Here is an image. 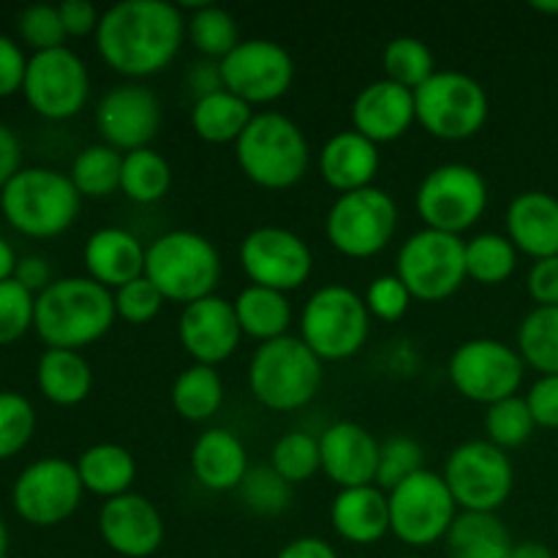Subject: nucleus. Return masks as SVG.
<instances>
[{
  "label": "nucleus",
  "instance_id": "40",
  "mask_svg": "<svg viewBox=\"0 0 558 558\" xmlns=\"http://www.w3.org/2000/svg\"><path fill=\"white\" fill-rule=\"evenodd\" d=\"M381 69L385 80L414 93L436 74V60L425 41L414 36H398L381 52Z\"/></svg>",
  "mask_w": 558,
  "mask_h": 558
},
{
  "label": "nucleus",
  "instance_id": "39",
  "mask_svg": "<svg viewBox=\"0 0 558 558\" xmlns=\"http://www.w3.org/2000/svg\"><path fill=\"white\" fill-rule=\"evenodd\" d=\"M518 267V248L507 234L483 232L466 243V276L485 287L505 283Z\"/></svg>",
  "mask_w": 558,
  "mask_h": 558
},
{
  "label": "nucleus",
  "instance_id": "37",
  "mask_svg": "<svg viewBox=\"0 0 558 558\" xmlns=\"http://www.w3.org/2000/svg\"><path fill=\"white\" fill-rule=\"evenodd\" d=\"M120 174H123V156L109 145H90L80 150V156L71 163V183L76 185L80 196L87 199H104L120 189Z\"/></svg>",
  "mask_w": 558,
  "mask_h": 558
},
{
  "label": "nucleus",
  "instance_id": "13",
  "mask_svg": "<svg viewBox=\"0 0 558 558\" xmlns=\"http://www.w3.org/2000/svg\"><path fill=\"white\" fill-rule=\"evenodd\" d=\"M456 510L445 477L423 469L390 490V532L412 548H428L447 537Z\"/></svg>",
  "mask_w": 558,
  "mask_h": 558
},
{
  "label": "nucleus",
  "instance_id": "56",
  "mask_svg": "<svg viewBox=\"0 0 558 558\" xmlns=\"http://www.w3.org/2000/svg\"><path fill=\"white\" fill-rule=\"evenodd\" d=\"M276 558H338V554L322 537H298L289 545H283Z\"/></svg>",
  "mask_w": 558,
  "mask_h": 558
},
{
  "label": "nucleus",
  "instance_id": "23",
  "mask_svg": "<svg viewBox=\"0 0 558 558\" xmlns=\"http://www.w3.org/2000/svg\"><path fill=\"white\" fill-rule=\"evenodd\" d=\"M417 120L414 93L390 80H376L357 93L352 104V125L374 145L396 142Z\"/></svg>",
  "mask_w": 558,
  "mask_h": 558
},
{
  "label": "nucleus",
  "instance_id": "3",
  "mask_svg": "<svg viewBox=\"0 0 558 558\" xmlns=\"http://www.w3.org/2000/svg\"><path fill=\"white\" fill-rule=\"evenodd\" d=\"M0 210L27 238H58L82 210V196L69 174L47 167L20 169L0 191Z\"/></svg>",
  "mask_w": 558,
  "mask_h": 558
},
{
  "label": "nucleus",
  "instance_id": "43",
  "mask_svg": "<svg viewBox=\"0 0 558 558\" xmlns=\"http://www.w3.org/2000/svg\"><path fill=\"white\" fill-rule=\"evenodd\" d=\"M238 490L243 505L256 515H278L287 510L289 499H292V485L272 466L248 469Z\"/></svg>",
  "mask_w": 558,
  "mask_h": 558
},
{
  "label": "nucleus",
  "instance_id": "60",
  "mask_svg": "<svg viewBox=\"0 0 558 558\" xmlns=\"http://www.w3.org/2000/svg\"><path fill=\"white\" fill-rule=\"evenodd\" d=\"M532 9L539 11V14H558V0H554V3L550 0H534Z\"/></svg>",
  "mask_w": 558,
  "mask_h": 558
},
{
  "label": "nucleus",
  "instance_id": "53",
  "mask_svg": "<svg viewBox=\"0 0 558 558\" xmlns=\"http://www.w3.org/2000/svg\"><path fill=\"white\" fill-rule=\"evenodd\" d=\"M58 11L60 20H63L65 36H90V33L98 31V22H101V14H98L90 0H63Z\"/></svg>",
  "mask_w": 558,
  "mask_h": 558
},
{
  "label": "nucleus",
  "instance_id": "5",
  "mask_svg": "<svg viewBox=\"0 0 558 558\" xmlns=\"http://www.w3.org/2000/svg\"><path fill=\"white\" fill-rule=\"evenodd\" d=\"M234 156L251 183L267 191L292 189L308 169L311 150L303 129L281 112H259L238 142Z\"/></svg>",
  "mask_w": 558,
  "mask_h": 558
},
{
  "label": "nucleus",
  "instance_id": "36",
  "mask_svg": "<svg viewBox=\"0 0 558 558\" xmlns=\"http://www.w3.org/2000/svg\"><path fill=\"white\" fill-rule=\"evenodd\" d=\"M172 189V167L167 158L153 147L125 153L123 156V174H120V191L131 202L140 205H153L163 199Z\"/></svg>",
  "mask_w": 558,
  "mask_h": 558
},
{
  "label": "nucleus",
  "instance_id": "45",
  "mask_svg": "<svg viewBox=\"0 0 558 558\" xmlns=\"http://www.w3.org/2000/svg\"><path fill=\"white\" fill-rule=\"evenodd\" d=\"M423 447L409 436H390L379 445V469H376V485L385 494L396 490L403 480L423 472Z\"/></svg>",
  "mask_w": 558,
  "mask_h": 558
},
{
  "label": "nucleus",
  "instance_id": "1",
  "mask_svg": "<svg viewBox=\"0 0 558 558\" xmlns=\"http://www.w3.org/2000/svg\"><path fill=\"white\" fill-rule=\"evenodd\" d=\"M185 38V16L167 0H123L109 5L96 31L104 63L123 76H150L167 69Z\"/></svg>",
  "mask_w": 558,
  "mask_h": 558
},
{
  "label": "nucleus",
  "instance_id": "18",
  "mask_svg": "<svg viewBox=\"0 0 558 558\" xmlns=\"http://www.w3.org/2000/svg\"><path fill=\"white\" fill-rule=\"evenodd\" d=\"M218 65L223 90L234 93L245 104L278 101L294 80L292 54L270 38L240 41Z\"/></svg>",
  "mask_w": 558,
  "mask_h": 558
},
{
  "label": "nucleus",
  "instance_id": "22",
  "mask_svg": "<svg viewBox=\"0 0 558 558\" xmlns=\"http://www.w3.org/2000/svg\"><path fill=\"white\" fill-rule=\"evenodd\" d=\"M322 469L338 488L376 485L379 441L357 423H332L319 436Z\"/></svg>",
  "mask_w": 558,
  "mask_h": 558
},
{
  "label": "nucleus",
  "instance_id": "38",
  "mask_svg": "<svg viewBox=\"0 0 558 558\" xmlns=\"http://www.w3.org/2000/svg\"><path fill=\"white\" fill-rule=\"evenodd\" d=\"M185 33L207 60H218V63L240 44L238 20L227 9L213 3L196 5L191 20H185Z\"/></svg>",
  "mask_w": 558,
  "mask_h": 558
},
{
  "label": "nucleus",
  "instance_id": "9",
  "mask_svg": "<svg viewBox=\"0 0 558 558\" xmlns=\"http://www.w3.org/2000/svg\"><path fill=\"white\" fill-rule=\"evenodd\" d=\"M396 276L414 300L439 303L466 281V243L458 234L420 229L398 251Z\"/></svg>",
  "mask_w": 558,
  "mask_h": 558
},
{
  "label": "nucleus",
  "instance_id": "31",
  "mask_svg": "<svg viewBox=\"0 0 558 558\" xmlns=\"http://www.w3.org/2000/svg\"><path fill=\"white\" fill-rule=\"evenodd\" d=\"M76 472L85 490L109 501L131 494V485L136 480V461L120 445H93L80 456Z\"/></svg>",
  "mask_w": 558,
  "mask_h": 558
},
{
  "label": "nucleus",
  "instance_id": "52",
  "mask_svg": "<svg viewBox=\"0 0 558 558\" xmlns=\"http://www.w3.org/2000/svg\"><path fill=\"white\" fill-rule=\"evenodd\" d=\"M529 294L537 305H558V256L537 259L526 278Z\"/></svg>",
  "mask_w": 558,
  "mask_h": 558
},
{
  "label": "nucleus",
  "instance_id": "19",
  "mask_svg": "<svg viewBox=\"0 0 558 558\" xmlns=\"http://www.w3.org/2000/svg\"><path fill=\"white\" fill-rule=\"evenodd\" d=\"M96 125L104 145L134 153L150 147L161 129V104L145 85H118L98 101Z\"/></svg>",
  "mask_w": 558,
  "mask_h": 558
},
{
  "label": "nucleus",
  "instance_id": "33",
  "mask_svg": "<svg viewBox=\"0 0 558 558\" xmlns=\"http://www.w3.org/2000/svg\"><path fill=\"white\" fill-rule=\"evenodd\" d=\"M254 120L251 104L238 98L229 90H216L210 96L196 98L191 107V125L199 140L210 142V145H227V142H238L248 123Z\"/></svg>",
  "mask_w": 558,
  "mask_h": 558
},
{
  "label": "nucleus",
  "instance_id": "55",
  "mask_svg": "<svg viewBox=\"0 0 558 558\" xmlns=\"http://www.w3.org/2000/svg\"><path fill=\"white\" fill-rule=\"evenodd\" d=\"M22 163V145L16 140L14 131L9 129L5 123H0V191L5 189L11 178L20 172Z\"/></svg>",
  "mask_w": 558,
  "mask_h": 558
},
{
  "label": "nucleus",
  "instance_id": "12",
  "mask_svg": "<svg viewBox=\"0 0 558 558\" xmlns=\"http://www.w3.org/2000/svg\"><path fill=\"white\" fill-rule=\"evenodd\" d=\"M441 477L463 512H496L510 499L515 469L505 450L480 439L456 447Z\"/></svg>",
  "mask_w": 558,
  "mask_h": 558
},
{
  "label": "nucleus",
  "instance_id": "15",
  "mask_svg": "<svg viewBox=\"0 0 558 558\" xmlns=\"http://www.w3.org/2000/svg\"><path fill=\"white\" fill-rule=\"evenodd\" d=\"M27 104L41 118L69 120L85 109L90 96V76L87 65L69 47L33 52L27 58L25 85H22Z\"/></svg>",
  "mask_w": 558,
  "mask_h": 558
},
{
  "label": "nucleus",
  "instance_id": "16",
  "mask_svg": "<svg viewBox=\"0 0 558 558\" xmlns=\"http://www.w3.org/2000/svg\"><path fill=\"white\" fill-rule=\"evenodd\" d=\"M82 485L76 463L63 458H41L22 469L11 488V501L22 521L33 526H58L69 521L82 501Z\"/></svg>",
  "mask_w": 558,
  "mask_h": 558
},
{
  "label": "nucleus",
  "instance_id": "26",
  "mask_svg": "<svg viewBox=\"0 0 558 558\" xmlns=\"http://www.w3.org/2000/svg\"><path fill=\"white\" fill-rule=\"evenodd\" d=\"M379 163V145L365 140L354 129L330 136L319 156L322 178L330 189L341 191V194H352V191L374 185Z\"/></svg>",
  "mask_w": 558,
  "mask_h": 558
},
{
  "label": "nucleus",
  "instance_id": "28",
  "mask_svg": "<svg viewBox=\"0 0 558 558\" xmlns=\"http://www.w3.org/2000/svg\"><path fill=\"white\" fill-rule=\"evenodd\" d=\"M191 472L207 490H234L248 474V452L232 430L210 428L194 441Z\"/></svg>",
  "mask_w": 558,
  "mask_h": 558
},
{
  "label": "nucleus",
  "instance_id": "57",
  "mask_svg": "<svg viewBox=\"0 0 558 558\" xmlns=\"http://www.w3.org/2000/svg\"><path fill=\"white\" fill-rule=\"evenodd\" d=\"M191 90H196V98L202 96H210V93L223 90V82H221V65L216 60H202L191 69Z\"/></svg>",
  "mask_w": 558,
  "mask_h": 558
},
{
  "label": "nucleus",
  "instance_id": "50",
  "mask_svg": "<svg viewBox=\"0 0 558 558\" xmlns=\"http://www.w3.org/2000/svg\"><path fill=\"white\" fill-rule=\"evenodd\" d=\"M526 403L539 428H558V376H539L529 390Z\"/></svg>",
  "mask_w": 558,
  "mask_h": 558
},
{
  "label": "nucleus",
  "instance_id": "20",
  "mask_svg": "<svg viewBox=\"0 0 558 558\" xmlns=\"http://www.w3.org/2000/svg\"><path fill=\"white\" fill-rule=\"evenodd\" d=\"M178 338L194 363L216 368L218 363L238 352L240 338H243L234 303L210 294V298L185 305L178 322Z\"/></svg>",
  "mask_w": 558,
  "mask_h": 558
},
{
  "label": "nucleus",
  "instance_id": "10",
  "mask_svg": "<svg viewBox=\"0 0 558 558\" xmlns=\"http://www.w3.org/2000/svg\"><path fill=\"white\" fill-rule=\"evenodd\" d=\"M488 207V183L469 163H441L417 189V216L425 229L458 234L472 229Z\"/></svg>",
  "mask_w": 558,
  "mask_h": 558
},
{
  "label": "nucleus",
  "instance_id": "46",
  "mask_svg": "<svg viewBox=\"0 0 558 558\" xmlns=\"http://www.w3.org/2000/svg\"><path fill=\"white\" fill-rule=\"evenodd\" d=\"M36 322V294L27 292L20 281H0V347L14 343Z\"/></svg>",
  "mask_w": 558,
  "mask_h": 558
},
{
  "label": "nucleus",
  "instance_id": "49",
  "mask_svg": "<svg viewBox=\"0 0 558 558\" xmlns=\"http://www.w3.org/2000/svg\"><path fill=\"white\" fill-rule=\"evenodd\" d=\"M365 305L368 314H374L381 322H398L407 316L409 305H412V294L403 287L398 276H379L371 281L368 292H365Z\"/></svg>",
  "mask_w": 558,
  "mask_h": 558
},
{
  "label": "nucleus",
  "instance_id": "35",
  "mask_svg": "<svg viewBox=\"0 0 558 558\" xmlns=\"http://www.w3.org/2000/svg\"><path fill=\"white\" fill-rule=\"evenodd\" d=\"M518 354L539 376H558V305H537L523 316Z\"/></svg>",
  "mask_w": 558,
  "mask_h": 558
},
{
  "label": "nucleus",
  "instance_id": "58",
  "mask_svg": "<svg viewBox=\"0 0 558 558\" xmlns=\"http://www.w3.org/2000/svg\"><path fill=\"white\" fill-rule=\"evenodd\" d=\"M510 558H556L550 554L548 545L537 543V539H526V543H515Z\"/></svg>",
  "mask_w": 558,
  "mask_h": 558
},
{
  "label": "nucleus",
  "instance_id": "61",
  "mask_svg": "<svg viewBox=\"0 0 558 558\" xmlns=\"http://www.w3.org/2000/svg\"><path fill=\"white\" fill-rule=\"evenodd\" d=\"M5 554H9V532H5V523L0 518V558H5Z\"/></svg>",
  "mask_w": 558,
  "mask_h": 558
},
{
  "label": "nucleus",
  "instance_id": "24",
  "mask_svg": "<svg viewBox=\"0 0 558 558\" xmlns=\"http://www.w3.org/2000/svg\"><path fill=\"white\" fill-rule=\"evenodd\" d=\"M145 256L147 248L140 238L120 227L96 229L82 248L87 278L107 287L109 292H118L120 287L145 276Z\"/></svg>",
  "mask_w": 558,
  "mask_h": 558
},
{
  "label": "nucleus",
  "instance_id": "7",
  "mask_svg": "<svg viewBox=\"0 0 558 558\" xmlns=\"http://www.w3.org/2000/svg\"><path fill=\"white\" fill-rule=\"evenodd\" d=\"M371 332V314L354 289L327 283L316 289L303 308L300 338L322 363L349 360L365 347Z\"/></svg>",
  "mask_w": 558,
  "mask_h": 558
},
{
  "label": "nucleus",
  "instance_id": "51",
  "mask_svg": "<svg viewBox=\"0 0 558 558\" xmlns=\"http://www.w3.org/2000/svg\"><path fill=\"white\" fill-rule=\"evenodd\" d=\"M27 58L14 38L0 33V98L14 96L25 85Z\"/></svg>",
  "mask_w": 558,
  "mask_h": 558
},
{
  "label": "nucleus",
  "instance_id": "54",
  "mask_svg": "<svg viewBox=\"0 0 558 558\" xmlns=\"http://www.w3.org/2000/svg\"><path fill=\"white\" fill-rule=\"evenodd\" d=\"M14 281H20L27 292H33L38 298L52 283V267H49V262L44 256L27 254L16 262Z\"/></svg>",
  "mask_w": 558,
  "mask_h": 558
},
{
  "label": "nucleus",
  "instance_id": "11",
  "mask_svg": "<svg viewBox=\"0 0 558 558\" xmlns=\"http://www.w3.org/2000/svg\"><path fill=\"white\" fill-rule=\"evenodd\" d=\"M398 227L396 199L379 185L341 194L327 213V240L349 259H368L387 248Z\"/></svg>",
  "mask_w": 558,
  "mask_h": 558
},
{
  "label": "nucleus",
  "instance_id": "2",
  "mask_svg": "<svg viewBox=\"0 0 558 558\" xmlns=\"http://www.w3.org/2000/svg\"><path fill=\"white\" fill-rule=\"evenodd\" d=\"M114 294L87 276L58 278L36 298L38 338L49 349H82L114 325Z\"/></svg>",
  "mask_w": 558,
  "mask_h": 558
},
{
  "label": "nucleus",
  "instance_id": "8",
  "mask_svg": "<svg viewBox=\"0 0 558 558\" xmlns=\"http://www.w3.org/2000/svg\"><path fill=\"white\" fill-rule=\"evenodd\" d=\"M414 109L430 136L461 142L480 134L488 120V93L463 71H436L414 90Z\"/></svg>",
  "mask_w": 558,
  "mask_h": 558
},
{
  "label": "nucleus",
  "instance_id": "47",
  "mask_svg": "<svg viewBox=\"0 0 558 558\" xmlns=\"http://www.w3.org/2000/svg\"><path fill=\"white\" fill-rule=\"evenodd\" d=\"M16 31H20L22 41L27 47H33L36 52H47V49L63 47L65 27L63 20H60L58 5L49 3H33L25 5L16 16Z\"/></svg>",
  "mask_w": 558,
  "mask_h": 558
},
{
  "label": "nucleus",
  "instance_id": "21",
  "mask_svg": "<svg viewBox=\"0 0 558 558\" xmlns=\"http://www.w3.org/2000/svg\"><path fill=\"white\" fill-rule=\"evenodd\" d=\"M98 532L109 550L125 558H147L163 543V518L150 499L123 494L104 501L98 512Z\"/></svg>",
  "mask_w": 558,
  "mask_h": 558
},
{
  "label": "nucleus",
  "instance_id": "42",
  "mask_svg": "<svg viewBox=\"0 0 558 558\" xmlns=\"http://www.w3.org/2000/svg\"><path fill=\"white\" fill-rule=\"evenodd\" d=\"M534 428L537 423L529 412L526 398L521 396L505 398L485 412V434H488L490 445H496L499 450H515V447L526 445Z\"/></svg>",
  "mask_w": 558,
  "mask_h": 558
},
{
  "label": "nucleus",
  "instance_id": "62",
  "mask_svg": "<svg viewBox=\"0 0 558 558\" xmlns=\"http://www.w3.org/2000/svg\"><path fill=\"white\" fill-rule=\"evenodd\" d=\"M401 558H420V556H401Z\"/></svg>",
  "mask_w": 558,
  "mask_h": 558
},
{
  "label": "nucleus",
  "instance_id": "4",
  "mask_svg": "<svg viewBox=\"0 0 558 558\" xmlns=\"http://www.w3.org/2000/svg\"><path fill=\"white\" fill-rule=\"evenodd\" d=\"M325 363L303 338L283 336L259 343L248 365V387L270 412H298L322 390Z\"/></svg>",
  "mask_w": 558,
  "mask_h": 558
},
{
  "label": "nucleus",
  "instance_id": "25",
  "mask_svg": "<svg viewBox=\"0 0 558 558\" xmlns=\"http://www.w3.org/2000/svg\"><path fill=\"white\" fill-rule=\"evenodd\" d=\"M507 238L521 254L558 256V199L548 191H523L507 207Z\"/></svg>",
  "mask_w": 558,
  "mask_h": 558
},
{
  "label": "nucleus",
  "instance_id": "48",
  "mask_svg": "<svg viewBox=\"0 0 558 558\" xmlns=\"http://www.w3.org/2000/svg\"><path fill=\"white\" fill-rule=\"evenodd\" d=\"M163 303H167V298L145 276L125 283V287H120L114 292V311L129 325H147V322H153L161 314Z\"/></svg>",
  "mask_w": 558,
  "mask_h": 558
},
{
  "label": "nucleus",
  "instance_id": "44",
  "mask_svg": "<svg viewBox=\"0 0 558 558\" xmlns=\"http://www.w3.org/2000/svg\"><path fill=\"white\" fill-rule=\"evenodd\" d=\"M36 430V409L25 396L0 390V461L25 450Z\"/></svg>",
  "mask_w": 558,
  "mask_h": 558
},
{
  "label": "nucleus",
  "instance_id": "6",
  "mask_svg": "<svg viewBox=\"0 0 558 558\" xmlns=\"http://www.w3.org/2000/svg\"><path fill=\"white\" fill-rule=\"evenodd\" d=\"M145 278L172 303L191 305L210 298L221 278V256L199 232L174 229L150 243L145 256Z\"/></svg>",
  "mask_w": 558,
  "mask_h": 558
},
{
  "label": "nucleus",
  "instance_id": "34",
  "mask_svg": "<svg viewBox=\"0 0 558 558\" xmlns=\"http://www.w3.org/2000/svg\"><path fill=\"white\" fill-rule=\"evenodd\" d=\"M223 381L213 365H189L172 385V407L189 423H205L221 409Z\"/></svg>",
  "mask_w": 558,
  "mask_h": 558
},
{
  "label": "nucleus",
  "instance_id": "30",
  "mask_svg": "<svg viewBox=\"0 0 558 558\" xmlns=\"http://www.w3.org/2000/svg\"><path fill=\"white\" fill-rule=\"evenodd\" d=\"M36 381L44 398L58 407H76L90 396V363L74 349H47L38 357Z\"/></svg>",
  "mask_w": 558,
  "mask_h": 558
},
{
  "label": "nucleus",
  "instance_id": "41",
  "mask_svg": "<svg viewBox=\"0 0 558 558\" xmlns=\"http://www.w3.org/2000/svg\"><path fill=\"white\" fill-rule=\"evenodd\" d=\"M270 466L287 480L289 485L308 483L322 469L319 439L305 430H289L276 441L270 456Z\"/></svg>",
  "mask_w": 558,
  "mask_h": 558
},
{
  "label": "nucleus",
  "instance_id": "59",
  "mask_svg": "<svg viewBox=\"0 0 558 558\" xmlns=\"http://www.w3.org/2000/svg\"><path fill=\"white\" fill-rule=\"evenodd\" d=\"M16 254L14 248H11L9 240L0 234V281H9V278H14V270H16Z\"/></svg>",
  "mask_w": 558,
  "mask_h": 558
},
{
  "label": "nucleus",
  "instance_id": "29",
  "mask_svg": "<svg viewBox=\"0 0 558 558\" xmlns=\"http://www.w3.org/2000/svg\"><path fill=\"white\" fill-rule=\"evenodd\" d=\"M447 558H510V529L496 512H461L445 537Z\"/></svg>",
  "mask_w": 558,
  "mask_h": 558
},
{
  "label": "nucleus",
  "instance_id": "63",
  "mask_svg": "<svg viewBox=\"0 0 558 558\" xmlns=\"http://www.w3.org/2000/svg\"><path fill=\"white\" fill-rule=\"evenodd\" d=\"M556 558H558V556H556Z\"/></svg>",
  "mask_w": 558,
  "mask_h": 558
},
{
  "label": "nucleus",
  "instance_id": "17",
  "mask_svg": "<svg viewBox=\"0 0 558 558\" xmlns=\"http://www.w3.org/2000/svg\"><path fill=\"white\" fill-rule=\"evenodd\" d=\"M240 265L251 283L287 294L308 281L314 270V254L292 229L259 227L245 234L240 245Z\"/></svg>",
  "mask_w": 558,
  "mask_h": 558
},
{
  "label": "nucleus",
  "instance_id": "27",
  "mask_svg": "<svg viewBox=\"0 0 558 558\" xmlns=\"http://www.w3.org/2000/svg\"><path fill=\"white\" fill-rule=\"evenodd\" d=\"M338 537L352 545H374L390 532V496L379 485L338 490L330 510Z\"/></svg>",
  "mask_w": 558,
  "mask_h": 558
},
{
  "label": "nucleus",
  "instance_id": "32",
  "mask_svg": "<svg viewBox=\"0 0 558 558\" xmlns=\"http://www.w3.org/2000/svg\"><path fill=\"white\" fill-rule=\"evenodd\" d=\"M234 314H238L243 336L256 338L262 343L289 336V327H292V305H289L287 294L256 287V283L238 294Z\"/></svg>",
  "mask_w": 558,
  "mask_h": 558
},
{
  "label": "nucleus",
  "instance_id": "14",
  "mask_svg": "<svg viewBox=\"0 0 558 558\" xmlns=\"http://www.w3.org/2000/svg\"><path fill=\"white\" fill-rule=\"evenodd\" d=\"M526 363L518 349L496 338H472L450 357V379L463 398L474 403H494L518 396Z\"/></svg>",
  "mask_w": 558,
  "mask_h": 558
}]
</instances>
